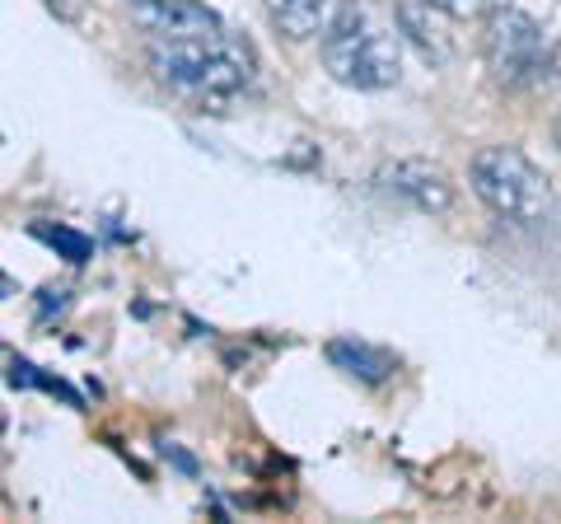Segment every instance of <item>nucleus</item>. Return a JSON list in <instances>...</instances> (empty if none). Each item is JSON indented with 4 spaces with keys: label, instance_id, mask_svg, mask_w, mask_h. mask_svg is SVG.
I'll return each instance as SVG.
<instances>
[{
    "label": "nucleus",
    "instance_id": "obj_1",
    "mask_svg": "<svg viewBox=\"0 0 561 524\" xmlns=\"http://www.w3.org/2000/svg\"><path fill=\"white\" fill-rule=\"evenodd\" d=\"M154 80L202 113H225L257 80V52L234 29L197 33V38H146Z\"/></svg>",
    "mask_w": 561,
    "mask_h": 524
},
{
    "label": "nucleus",
    "instance_id": "obj_2",
    "mask_svg": "<svg viewBox=\"0 0 561 524\" xmlns=\"http://www.w3.org/2000/svg\"><path fill=\"white\" fill-rule=\"evenodd\" d=\"M398 14L379 0H342L323 29V66L337 84L351 90H389L402 76Z\"/></svg>",
    "mask_w": 561,
    "mask_h": 524
},
{
    "label": "nucleus",
    "instance_id": "obj_3",
    "mask_svg": "<svg viewBox=\"0 0 561 524\" xmlns=\"http://www.w3.org/2000/svg\"><path fill=\"white\" fill-rule=\"evenodd\" d=\"M472 192L511 225H538L552 212V183L515 146H486L472 155Z\"/></svg>",
    "mask_w": 561,
    "mask_h": 524
},
{
    "label": "nucleus",
    "instance_id": "obj_4",
    "mask_svg": "<svg viewBox=\"0 0 561 524\" xmlns=\"http://www.w3.org/2000/svg\"><path fill=\"white\" fill-rule=\"evenodd\" d=\"M482 57H486V71H491L496 90H538L548 43H542V29L524 10L501 5L486 14Z\"/></svg>",
    "mask_w": 561,
    "mask_h": 524
},
{
    "label": "nucleus",
    "instance_id": "obj_5",
    "mask_svg": "<svg viewBox=\"0 0 561 524\" xmlns=\"http://www.w3.org/2000/svg\"><path fill=\"white\" fill-rule=\"evenodd\" d=\"M127 5L146 38H197V33L225 29L220 14L202 0H127Z\"/></svg>",
    "mask_w": 561,
    "mask_h": 524
},
{
    "label": "nucleus",
    "instance_id": "obj_6",
    "mask_svg": "<svg viewBox=\"0 0 561 524\" xmlns=\"http://www.w3.org/2000/svg\"><path fill=\"white\" fill-rule=\"evenodd\" d=\"M383 183H389L408 206H416V212H426V216H445V212H454V202H459L454 179L431 160H398L393 169H383Z\"/></svg>",
    "mask_w": 561,
    "mask_h": 524
},
{
    "label": "nucleus",
    "instance_id": "obj_7",
    "mask_svg": "<svg viewBox=\"0 0 561 524\" xmlns=\"http://www.w3.org/2000/svg\"><path fill=\"white\" fill-rule=\"evenodd\" d=\"M431 10H435L431 0H398V5H393L398 29L416 43L421 57H426L431 66H445L454 57V43H449V33L440 29V20H431Z\"/></svg>",
    "mask_w": 561,
    "mask_h": 524
},
{
    "label": "nucleus",
    "instance_id": "obj_8",
    "mask_svg": "<svg viewBox=\"0 0 561 524\" xmlns=\"http://www.w3.org/2000/svg\"><path fill=\"white\" fill-rule=\"evenodd\" d=\"M328 361L346 371L351 379L360 384H383L389 375H398V356L383 352V346H370V342H356V338H337L328 342Z\"/></svg>",
    "mask_w": 561,
    "mask_h": 524
},
{
    "label": "nucleus",
    "instance_id": "obj_9",
    "mask_svg": "<svg viewBox=\"0 0 561 524\" xmlns=\"http://www.w3.org/2000/svg\"><path fill=\"white\" fill-rule=\"evenodd\" d=\"M328 5H332V0H262L272 29L286 33L290 43L319 38V33L328 29Z\"/></svg>",
    "mask_w": 561,
    "mask_h": 524
},
{
    "label": "nucleus",
    "instance_id": "obj_10",
    "mask_svg": "<svg viewBox=\"0 0 561 524\" xmlns=\"http://www.w3.org/2000/svg\"><path fill=\"white\" fill-rule=\"evenodd\" d=\"M33 235H38L43 243H51V249H61L66 262H84L94 253V243L84 239L80 230H66V225H33Z\"/></svg>",
    "mask_w": 561,
    "mask_h": 524
},
{
    "label": "nucleus",
    "instance_id": "obj_11",
    "mask_svg": "<svg viewBox=\"0 0 561 524\" xmlns=\"http://www.w3.org/2000/svg\"><path fill=\"white\" fill-rule=\"evenodd\" d=\"M431 5H440L449 20H486L491 10L511 5V0H431Z\"/></svg>",
    "mask_w": 561,
    "mask_h": 524
},
{
    "label": "nucleus",
    "instance_id": "obj_12",
    "mask_svg": "<svg viewBox=\"0 0 561 524\" xmlns=\"http://www.w3.org/2000/svg\"><path fill=\"white\" fill-rule=\"evenodd\" d=\"M561 84V43L548 47V61H542V76H538V90H557Z\"/></svg>",
    "mask_w": 561,
    "mask_h": 524
},
{
    "label": "nucleus",
    "instance_id": "obj_13",
    "mask_svg": "<svg viewBox=\"0 0 561 524\" xmlns=\"http://www.w3.org/2000/svg\"><path fill=\"white\" fill-rule=\"evenodd\" d=\"M557 146H561V117H557Z\"/></svg>",
    "mask_w": 561,
    "mask_h": 524
}]
</instances>
